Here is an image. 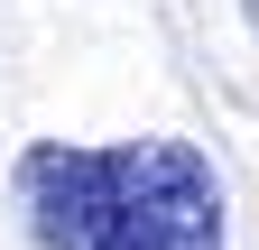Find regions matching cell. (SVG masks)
<instances>
[{"instance_id": "obj_2", "label": "cell", "mask_w": 259, "mask_h": 250, "mask_svg": "<svg viewBox=\"0 0 259 250\" xmlns=\"http://www.w3.org/2000/svg\"><path fill=\"white\" fill-rule=\"evenodd\" d=\"M241 19H250V37H259V0H241Z\"/></svg>"}, {"instance_id": "obj_1", "label": "cell", "mask_w": 259, "mask_h": 250, "mask_svg": "<svg viewBox=\"0 0 259 250\" xmlns=\"http://www.w3.org/2000/svg\"><path fill=\"white\" fill-rule=\"evenodd\" d=\"M19 213L37 250H222V176L194 139H37L19 148Z\"/></svg>"}]
</instances>
